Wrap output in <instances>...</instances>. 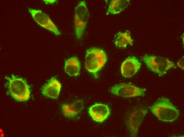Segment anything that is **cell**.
Wrapping results in <instances>:
<instances>
[{"label": "cell", "mask_w": 184, "mask_h": 137, "mask_svg": "<svg viewBox=\"0 0 184 137\" xmlns=\"http://www.w3.org/2000/svg\"><path fill=\"white\" fill-rule=\"evenodd\" d=\"M149 108L154 115L162 121L172 122L180 114L179 110L165 97L159 98Z\"/></svg>", "instance_id": "6da1fadb"}, {"label": "cell", "mask_w": 184, "mask_h": 137, "mask_svg": "<svg viewBox=\"0 0 184 137\" xmlns=\"http://www.w3.org/2000/svg\"><path fill=\"white\" fill-rule=\"evenodd\" d=\"M5 78L8 81L4 85L8 89L7 94L17 101H26L29 99L30 87L24 79L13 75L11 77L6 76Z\"/></svg>", "instance_id": "7a4b0ae2"}, {"label": "cell", "mask_w": 184, "mask_h": 137, "mask_svg": "<svg viewBox=\"0 0 184 137\" xmlns=\"http://www.w3.org/2000/svg\"><path fill=\"white\" fill-rule=\"evenodd\" d=\"M107 60V55L102 49L97 48H90L86 52L85 66L87 70L97 78L96 74L104 66Z\"/></svg>", "instance_id": "3957f363"}, {"label": "cell", "mask_w": 184, "mask_h": 137, "mask_svg": "<svg viewBox=\"0 0 184 137\" xmlns=\"http://www.w3.org/2000/svg\"><path fill=\"white\" fill-rule=\"evenodd\" d=\"M142 60L151 71L160 76L174 65L172 61L160 57L145 55Z\"/></svg>", "instance_id": "277c9868"}, {"label": "cell", "mask_w": 184, "mask_h": 137, "mask_svg": "<svg viewBox=\"0 0 184 137\" xmlns=\"http://www.w3.org/2000/svg\"><path fill=\"white\" fill-rule=\"evenodd\" d=\"M89 13L85 2L80 1L75 10V34L78 40L83 36L88 21Z\"/></svg>", "instance_id": "5b68a950"}, {"label": "cell", "mask_w": 184, "mask_h": 137, "mask_svg": "<svg viewBox=\"0 0 184 137\" xmlns=\"http://www.w3.org/2000/svg\"><path fill=\"white\" fill-rule=\"evenodd\" d=\"M148 111L147 108L137 107L129 113L126 124L128 133L131 136H137L140 125Z\"/></svg>", "instance_id": "8992f818"}, {"label": "cell", "mask_w": 184, "mask_h": 137, "mask_svg": "<svg viewBox=\"0 0 184 137\" xmlns=\"http://www.w3.org/2000/svg\"><path fill=\"white\" fill-rule=\"evenodd\" d=\"M111 93L117 96L125 97L144 96L146 89L139 87L130 84L116 85L110 89Z\"/></svg>", "instance_id": "52a82bcc"}, {"label": "cell", "mask_w": 184, "mask_h": 137, "mask_svg": "<svg viewBox=\"0 0 184 137\" xmlns=\"http://www.w3.org/2000/svg\"><path fill=\"white\" fill-rule=\"evenodd\" d=\"M28 10L38 25L53 32L56 36L61 34L59 30L46 14L39 9L29 8Z\"/></svg>", "instance_id": "ba28073f"}, {"label": "cell", "mask_w": 184, "mask_h": 137, "mask_svg": "<svg viewBox=\"0 0 184 137\" xmlns=\"http://www.w3.org/2000/svg\"><path fill=\"white\" fill-rule=\"evenodd\" d=\"M89 113L94 121L102 123L109 116L110 110L107 105L102 103H96L89 108Z\"/></svg>", "instance_id": "9c48e42d"}, {"label": "cell", "mask_w": 184, "mask_h": 137, "mask_svg": "<svg viewBox=\"0 0 184 137\" xmlns=\"http://www.w3.org/2000/svg\"><path fill=\"white\" fill-rule=\"evenodd\" d=\"M141 64L135 57H129L124 61L121 66V74L125 77L134 76L140 69Z\"/></svg>", "instance_id": "30bf717a"}, {"label": "cell", "mask_w": 184, "mask_h": 137, "mask_svg": "<svg viewBox=\"0 0 184 137\" xmlns=\"http://www.w3.org/2000/svg\"><path fill=\"white\" fill-rule=\"evenodd\" d=\"M61 85L56 78H51L43 87L42 89L43 94L48 97L56 99L59 96Z\"/></svg>", "instance_id": "8fae6325"}, {"label": "cell", "mask_w": 184, "mask_h": 137, "mask_svg": "<svg viewBox=\"0 0 184 137\" xmlns=\"http://www.w3.org/2000/svg\"><path fill=\"white\" fill-rule=\"evenodd\" d=\"M84 104L83 100H81L69 104H63L62 107L63 114L67 118H74L79 115L82 111Z\"/></svg>", "instance_id": "7c38bea8"}, {"label": "cell", "mask_w": 184, "mask_h": 137, "mask_svg": "<svg viewBox=\"0 0 184 137\" xmlns=\"http://www.w3.org/2000/svg\"><path fill=\"white\" fill-rule=\"evenodd\" d=\"M80 64L78 58L73 56L66 60L64 67L65 72L71 76H77L80 73Z\"/></svg>", "instance_id": "4fadbf2b"}, {"label": "cell", "mask_w": 184, "mask_h": 137, "mask_svg": "<svg viewBox=\"0 0 184 137\" xmlns=\"http://www.w3.org/2000/svg\"><path fill=\"white\" fill-rule=\"evenodd\" d=\"M130 32L127 30L125 32H119L115 36L114 44L117 47L124 48L128 45H133V40L130 35Z\"/></svg>", "instance_id": "5bb4252c"}, {"label": "cell", "mask_w": 184, "mask_h": 137, "mask_svg": "<svg viewBox=\"0 0 184 137\" xmlns=\"http://www.w3.org/2000/svg\"><path fill=\"white\" fill-rule=\"evenodd\" d=\"M130 3V0H112L109 4L106 14L107 15L118 14L126 8Z\"/></svg>", "instance_id": "9a60e30c"}, {"label": "cell", "mask_w": 184, "mask_h": 137, "mask_svg": "<svg viewBox=\"0 0 184 137\" xmlns=\"http://www.w3.org/2000/svg\"><path fill=\"white\" fill-rule=\"evenodd\" d=\"M177 65L180 68L184 70V56L179 60L177 62Z\"/></svg>", "instance_id": "2e32d148"}, {"label": "cell", "mask_w": 184, "mask_h": 137, "mask_svg": "<svg viewBox=\"0 0 184 137\" xmlns=\"http://www.w3.org/2000/svg\"><path fill=\"white\" fill-rule=\"evenodd\" d=\"M43 2L46 4H53L57 2V0H43Z\"/></svg>", "instance_id": "e0dca14e"}]
</instances>
